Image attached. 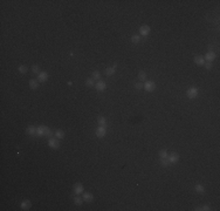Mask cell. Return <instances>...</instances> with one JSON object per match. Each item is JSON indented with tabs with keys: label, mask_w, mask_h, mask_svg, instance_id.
Masks as SVG:
<instances>
[{
	"label": "cell",
	"mask_w": 220,
	"mask_h": 211,
	"mask_svg": "<svg viewBox=\"0 0 220 211\" xmlns=\"http://www.w3.org/2000/svg\"><path fill=\"white\" fill-rule=\"evenodd\" d=\"M53 134H54V133L52 132V130H50V129L48 128V127H46V129H45V136H46V137H52L53 136Z\"/></svg>",
	"instance_id": "cell-23"
},
{
	"label": "cell",
	"mask_w": 220,
	"mask_h": 211,
	"mask_svg": "<svg viewBox=\"0 0 220 211\" xmlns=\"http://www.w3.org/2000/svg\"><path fill=\"white\" fill-rule=\"evenodd\" d=\"M84 202L83 201V198H81V197H79V195L76 196V197H74V203H75V205H77V206H80V205H82V203Z\"/></svg>",
	"instance_id": "cell-19"
},
{
	"label": "cell",
	"mask_w": 220,
	"mask_h": 211,
	"mask_svg": "<svg viewBox=\"0 0 220 211\" xmlns=\"http://www.w3.org/2000/svg\"><path fill=\"white\" fill-rule=\"evenodd\" d=\"M45 129H46V127H43V125H39L36 128V136L38 137H41V136H45Z\"/></svg>",
	"instance_id": "cell-11"
},
{
	"label": "cell",
	"mask_w": 220,
	"mask_h": 211,
	"mask_svg": "<svg viewBox=\"0 0 220 211\" xmlns=\"http://www.w3.org/2000/svg\"><path fill=\"white\" fill-rule=\"evenodd\" d=\"M168 159L170 161V163H177L179 161V155L177 153H171L170 155H168Z\"/></svg>",
	"instance_id": "cell-6"
},
{
	"label": "cell",
	"mask_w": 220,
	"mask_h": 211,
	"mask_svg": "<svg viewBox=\"0 0 220 211\" xmlns=\"http://www.w3.org/2000/svg\"><path fill=\"white\" fill-rule=\"evenodd\" d=\"M186 96L189 99H196L197 96H198V88H197V87H192V88L187 89Z\"/></svg>",
	"instance_id": "cell-2"
},
{
	"label": "cell",
	"mask_w": 220,
	"mask_h": 211,
	"mask_svg": "<svg viewBox=\"0 0 220 211\" xmlns=\"http://www.w3.org/2000/svg\"><path fill=\"white\" fill-rule=\"evenodd\" d=\"M105 133H107L105 125H98V128L96 129V136H97L98 138H102L105 136Z\"/></svg>",
	"instance_id": "cell-3"
},
{
	"label": "cell",
	"mask_w": 220,
	"mask_h": 211,
	"mask_svg": "<svg viewBox=\"0 0 220 211\" xmlns=\"http://www.w3.org/2000/svg\"><path fill=\"white\" fill-rule=\"evenodd\" d=\"M95 87H96V89H97L98 92H104V90H105V88H107V85H105V82H104V81H102V80H98V82L95 85Z\"/></svg>",
	"instance_id": "cell-8"
},
{
	"label": "cell",
	"mask_w": 220,
	"mask_h": 211,
	"mask_svg": "<svg viewBox=\"0 0 220 211\" xmlns=\"http://www.w3.org/2000/svg\"><path fill=\"white\" fill-rule=\"evenodd\" d=\"M91 77L94 80H100V77H101V73L98 72V70H94L91 74Z\"/></svg>",
	"instance_id": "cell-21"
},
{
	"label": "cell",
	"mask_w": 220,
	"mask_h": 211,
	"mask_svg": "<svg viewBox=\"0 0 220 211\" xmlns=\"http://www.w3.org/2000/svg\"><path fill=\"white\" fill-rule=\"evenodd\" d=\"M144 89L149 93L153 92L156 89V83L153 82V81H146V82L144 83Z\"/></svg>",
	"instance_id": "cell-5"
},
{
	"label": "cell",
	"mask_w": 220,
	"mask_h": 211,
	"mask_svg": "<svg viewBox=\"0 0 220 211\" xmlns=\"http://www.w3.org/2000/svg\"><path fill=\"white\" fill-rule=\"evenodd\" d=\"M18 70H19V72H20L21 74H26V73H27V70H28V68L26 67V66H19Z\"/></svg>",
	"instance_id": "cell-28"
},
{
	"label": "cell",
	"mask_w": 220,
	"mask_h": 211,
	"mask_svg": "<svg viewBox=\"0 0 220 211\" xmlns=\"http://www.w3.org/2000/svg\"><path fill=\"white\" fill-rule=\"evenodd\" d=\"M205 68H206V69H211L212 68V62H210V61H207V62H205Z\"/></svg>",
	"instance_id": "cell-32"
},
{
	"label": "cell",
	"mask_w": 220,
	"mask_h": 211,
	"mask_svg": "<svg viewBox=\"0 0 220 211\" xmlns=\"http://www.w3.org/2000/svg\"><path fill=\"white\" fill-rule=\"evenodd\" d=\"M94 199V196L91 195L90 192H83V201L87 203H90Z\"/></svg>",
	"instance_id": "cell-10"
},
{
	"label": "cell",
	"mask_w": 220,
	"mask_h": 211,
	"mask_svg": "<svg viewBox=\"0 0 220 211\" xmlns=\"http://www.w3.org/2000/svg\"><path fill=\"white\" fill-rule=\"evenodd\" d=\"M135 87H136V89L141 90L142 88H144V85H143V83H141V82H138V83H136V85H135Z\"/></svg>",
	"instance_id": "cell-31"
},
{
	"label": "cell",
	"mask_w": 220,
	"mask_h": 211,
	"mask_svg": "<svg viewBox=\"0 0 220 211\" xmlns=\"http://www.w3.org/2000/svg\"><path fill=\"white\" fill-rule=\"evenodd\" d=\"M86 85L88 87H94L95 85H94V79H93V77H88V79H87V81H86Z\"/></svg>",
	"instance_id": "cell-27"
},
{
	"label": "cell",
	"mask_w": 220,
	"mask_h": 211,
	"mask_svg": "<svg viewBox=\"0 0 220 211\" xmlns=\"http://www.w3.org/2000/svg\"><path fill=\"white\" fill-rule=\"evenodd\" d=\"M26 133H27L28 135H31V136H33V135L36 134V128L34 127V125H29L27 129H26Z\"/></svg>",
	"instance_id": "cell-14"
},
{
	"label": "cell",
	"mask_w": 220,
	"mask_h": 211,
	"mask_svg": "<svg viewBox=\"0 0 220 211\" xmlns=\"http://www.w3.org/2000/svg\"><path fill=\"white\" fill-rule=\"evenodd\" d=\"M115 72H116V64H115L114 67L107 68V70H105V74H107L108 76H111V75H114V74H115Z\"/></svg>",
	"instance_id": "cell-17"
},
{
	"label": "cell",
	"mask_w": 220,
	"mask_h": 211,
	"mask_svg": "<svg viewBox=\"0 0 220 211\" xmlns=\"http://www.w3.org/2000/svg\"><path fill=\"white\" fill-rule=\"evenodd\" d=\"M149 33H150V27L148 25L141 26V28H139V34H141L142 37H146V35H149Z\"/></svg>",
	"instance_id": "cell-7"
},
{
	"label": "cell",
	"mask_w": 220,
	"mask_h": 211,
	"mask_svg": "<svg viewBox=\"0 0 220 211\" xmlns=\"http://www.w3.org/2000/svg\"><path fill=\"white\" fill-rule=\"evenodd\" d=\"M194 62H196V64H198V66H203V64L205 63L204 56H196V58H194Z\"/></svg>",
	"instance_id": "cell-15"
},
{
	"label": "cell",
	"mask_w": 220,
	"mask_h": 211,
	"mask_svg": "<svg viewBox=\"0 0 220 211\" xmlns=\"http://www.w3.org/2000/svg\"><path fill=\"white\" fill-rule=\"evenodd\" d=\"M97 122L100 125H105V117L104 116H98L97 117Z\"/></svg>",
	"instance_id": "cell-26"
},
{
	"label": "cell",
	"mask_w": 220,
	"mask_h": 211,
	"mask_svg": "<svg viewBox=\"0 0 220 211\" xmlns=\"http://www.w3.org/2000/svg\"><path fill=\"white\" fill-rule=\"evenodd\" d=\"M48 145L53 149H59L60 148V141L56 137H50L48 140Z\"/></svg>",
	"instance_id": "cell-1"
},
{
	"label": "cell",
	"mask_w": 220,
	"mask_h": 211,
	"mask_svg": "<svg viewBox=\"0 0 220 211\" xmlns=\"http://www.w3.org/2000/svg\"><path fill=\"white\" fill-rule=\"evenodd\" d=\"M54 137L59 138V140H60V138H63L64 137V133L62 132V130H60V129H59V130H56V132L54 133Z\"/></svg>",
	"instance_id": "cell-20"
},
{
	"label": "cell",
	"mask_w": 220,
	"mask_h": 211,
	"mask_svg": "<svg viewBox=\"0 0 220 211\" xmlns=\"http://www.w3.org/2000/svg\"><path fill=\"white\" fill-rule=\"evenodd\" d=\"M73 190L75 192V195H81V193L84 192V188H83L82 183H75L73 187Z\"/></svg>",
	"instance_id": "cell-4"
},
{
	"label": "cell",
	"mask_w": 220,
	"mask_h": 211,
	"mask_svg": "<svg viewBox=\"0 0 220 211\" xmlns=\"http://www.w3.org/2000/svg\"><path fill=\"white\" fill-rule=\"evenodd\" d=\"M131 41L134 43H138L139 41H141V37H139L138 34H135V35H132L131 37Z\"/></svg>",
	"instance_id": "cell-22"
},
{
	"label": "cell",
	"mask_w": 220,
	"mask_h": 211,
	"mask_svg": "<svg viewBox=\"0 0 220 211\" xmlns=\"http://www.w3.org/2000/svg\"><path fill=\"white\" fill-rule=\"evenodd\" d=\"M36 80L39 82H46L47 80H48V73H47V72H41V73L38 75Z\"/></svg>",
	"instance_id": "cell-9"
},
{
	"label": "cell",
	"mask_w": 220,
	"mask_h": 211,
	"mask_svg": "<svg viewBox=\"0 0 220 211\" xmlns=\"http://www.w3.org/2000/svg\"><path fill=\"white\" fill-rule=\"evenodd\" d=\"M32 206V203L28 201V199H25V201H22L21 203V209L22 210H29Z\"/></svg>",
	"instance_id": "cell-12"
},
{
	"label": "cell",
	"mask_w": 220,
	"mask_h": 211,
	"mask_svg": "<svg viewBox=\"0 0 220 211\" xmlns=\"http://www.w3.org/2000/svg\"><path fill=\"white\" fill-rule=\"evenodd\" d=\"M160 164H162L163 167H169L171 163H170V161H169L168 157H166V158H160Z\"/></svg>",
	"instance_id": "cell-24"
},
{
	"label": "cell",
	"mask_w": 220,
	"mask_h": 211,
	"mask_svg": "<svg viewBox=\"0 0 220 211\" xmlns=\"http://www.w3.org/2000/svg\"><path fill=\"white\" fill-rule=\"evenodd\" d=\"M29 87H31L32 89H36L38 87H39V81L35 79L29 80Z\"/></svg>",
	"instance_id": "cell-16"
},
{
	"label": "cell",
	"mask_w": 220,
	"mask_h": 211,
	"mask_svg": "<svg viewBox=\"0 0 220 211\" xmlns=\"http://www.w3.org/2000/svg\"><path fill=\"white\" fill-rule=\"evenodd\" d=\"M32 70H33V73L34 74H38L39 75L41 72H40V68H39V66H36V64H34L33 67H32Z\"/></svg>",
	"instance_id": "cell-29"
},
{
	"label": "cell",
	"mask_w": 220,
	"mask_h": 211,
	"mask_svg": "<svg viewBox=\"0 0 220 211\" xmlns=\"http://www.w3.org/2000/svg\"><path fill=\"white\" fill-rule=\"evenodd\" d=\"M196 210H205V211H208V210H211V209H210V206H207V205H204V206H201V208H197Z\"/></svg>",
	"instance_id": "cell-33"
},
{
	"label": "cell",
	"mask_w": 220,
	"mask_h": 211,
	"mask_svg": "<svg viewBox=\"0 0 220 211\" xmlns=\"http://www.w3.org/2000/svg\"><path fill=\"white\" fill-rule=\"evenodd\" d=\"M159 158H166V157H168V151H166V150H160V151H159Z\"/></svg>",
	"instance_id": "cell-25"
},
{
	"label": "cell",
	"mask_w": 220,
	"mask_h": 211,
	"mask_svg": "<svg viewBox=\"0 0 220 211\" xmlns=\"http://www.w3.org/2000/svg\"><path fill=\"white\" fill-rule=\"evenodd\" d=\"M205 59L207 60V61H210V62H212L215 59V53L214 52H208V53H206V55H205Z\"/></svg>",
	"instance_id": "cell-13"
},
{
	"label": "cell",
	"mask_w": 220,
	"mask_h": 211,
	"mask_svg": "<svg viewBox=\"0 0 220 211\" xmlns=\"http://www.w3.org/2000/svg\"><path fill=\"white\" fill-rule=\"evenodd\" d=\"M194 190L199 193H204L205 192V188L203 187L201 184H196V185H194Z\"/></svg>",
	"instance_id": "cell-18"
},
{
	"label": "cell",
	"mask_w": 220,
	"mask_h": 211,
	"mask_svg": "<svg viewBox=\"0 0 220 211\" xmlns=\"http://www.w3.org/2000/svg\"><path fill=\"white\" fill-rule=\"evenodd\" d=\"M138 77H139V80L144 81V80L146 79V74H145V72H139V73H138Z\"/></svg>",
	"instance_id": "cell-30"
}]
</instances>
